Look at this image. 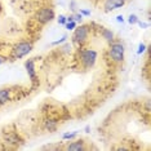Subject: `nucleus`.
Here are the masks:
<instances>
[{
  "label": "nucleus",
  "instance_id": "obj_1",
  "mask_svg": "<svg viewBox=\"0 0 151 151\" xmlns=\"http://www.w3.org/2000/svg\"><path fill=\"white\" fill-rule=\"evenodd\" d=\"M124 53H125V47L123 43L114 42V40L110 43L109 54H110V58H111L114 62L122 63L123 61H124Z\"/></svg>",
  "mask_w": 151,
  "mask_h": 151
},
{
  "label": "nucleus",
  "instance_id": "obj_2",
  "mask_svg": "<svg viewBox=\"0 0 151 151\" xmlns=\"http://www.w3.org/2000/svg\"><path fill=\"white\" fill-rule=\"evenodd\" d=\"M97 52L93 49H83L80 52V62L84 68H92L97 61Z\"/></svg>",
  "mask_w": 151,
  "mask_h": 151
},
{
  "label": "nucleus",
  "instance_id": "obj_3",
  "mask_svg": "<svg viewBox=\"0 0 151 151\" xmlns=\"http://www.w3.org/2000/svg\"><path fill=\"white\" fill-rule=\"evenodd\" d=\"M32 50V43L30 42H21L12 49V57L14 60H21V58L26 57L27 54Z\"/></svg>",
  "mask_w": 151,
  "mask_h": 151
},
{
  "label": "nucleus",
  "instance_id": "obj_4",
  "mask_svg": "<svg viewBox=\"0 0 151 151\" xmlns=\"http://www.w3.org/2000/svg\"><path fill=\"white\" fill-rule=\"evenodd\" d=\"M89 25H80V26H76L75 27V31H74V35H73V42L79 44V45H83V44L88 40V36H89Z\"/></svg>",
  "mask_w": 151,
  "mask_h": 151
},
{
  "label": "nucleus",
  "instance_id": "obj_5",
  "mask_svg": "<svg viewBox=\"0 0 151 151\" xmlns=\"http://www.w3.org/2000/svg\"><path fill=\"white\" fill-rule=\"evenodd\" d=\"M54 17H56L54 11L52 8H48V6H44V8L39 9V11L36 12V14H35L36 21L39 23H42V25H45V23L52 22L54 19Z\"/></svg>",
  "mask_w": 151,
  "mask_h": 151
},
{
  "label": "nucleus",
  "instance_id": "obj_6",
  "mask_svg": "<svg viewBox=\"0 0 151 151\" xmlns=\"http://www.w3.org/2000/svg\"><path fill=\"white\" fill-rule=\"evenodd\" d=\"M25 68L27 71V75H29L31 83L35 85L37 84V75H36V70H35V62L34 60H27L25 62Z\"/></svg>",
  "mask_w": 151,
  "mask_h": 151
},
{
  "label": "nucleus",
  "instance_id": "obj_7",
  "mask_svg": "<svg viewBox=\"0 0 151 151\" xmlns=\"http://www.w3.org/2000/svg\"><path fill=\"white\" fill-rule=\"evenodd\" d=\"M125 3H127V0H106L104 4V8L106 12H111V11H115V9L122 8Z\"/></svg>",
  "mask_w": 151,
  "mask_h": 151
},
{
  "label": "nucleus",
  "instance_id": "obj_8",
  "mask_svg": "<svg viewBox=\"0 0 151 151\" xmlns=\"http://www.w3.org/2000/svg\"><path fill=\"white\" fill-rule=\"evenodd\" d=\"M65 150L68 151H84L87 150V146H85V142L83 139H76L74 142H70L68 145L65 147Z\"/></svg>",
  "mask_w": 151,
  "mask_h": 151
},
{
  "label": "nucleus",
  "instance_id": "obj_9",
  "mask_svg": "<svg viewBox=\"0 0 151 151\" xmlns=\"http://www.w3.org/2000/svg\"><path fill=\"white\" fill-rule=\"evenodd\" d=\"M4 139L6 141V143H12V145H21V143H23L21 137L16 132H4Z\"/></svg>",
  "mask_w": 151,
  "mask_h": 151
},
{
  "label": "nucleus",
  "instance_id": "obj_10",
  "mask_svg": "<svg viewBox=\"0 0 151 151\" xmlns=\"http://www.w3.org/2000/svg\"><path fill=\"white\" fill-rule=\"evenodd\" d=\"M12 98V91L9 88H3L0 89V107L8 104Z\"/></svg>",
  "mask_w": 151,
  "mask_h": 151
},
{
  "label": "nucleus",
  "instance_id": "obj_11",
  "mask_svg": "<svg viewBox=\"0 0 151 151\" xmlns=\"http://www.w3.org/2000/svg\"><path fill=\"white\" fill-rule=\"evenodd\" d=\"M44 128H45L48 132H54L58 128V122L54 119H45L44 122Z\"/></svg>",
  "mask_w": 151,
  "mask_h": 151
},
{
  "label": "nucleus",
  "instance_id": "obj_12",
  "mask_svg": "<svg viewBox=\"0 0 151 151\" xmlns=\"http://www.w3.org/2000/svg\"><path fill=\"white\" fill-rule=\"evenodd\" d=\"M101 35L102 37L106 40V42H109V43H111L112 40H114V32L111 31V30H109V29H105V27H101Z\"/></svg>",
  "mask_w": 151,
  "mask_h": 151
},
{
  "label": "nucleus",
  "instance_id": "obj_13",
  "mask_svg": "<svg viewBox=\"0 0 151 151\" xmlns=\"http://www.w3.org/2000/svg\"><path fill=\"white\" fill-rule=\"evenodd\" d=\"M76 136H78V130H75V132H71V133H63V134H62V139L63 141H68V139L75 138Z\"/></svg>",
  "mask_w": 151,
  "mask_h": 151
},
{
  "label": "nucleus",
  "instance_id": "obj_14",
  "mask_svg": "<svg viewBox=\"0 0 151 151\" xmlns=\"http://www.w3.org/2000/svg\"><path fill=\"white\" fill-rule=\"evenodd\" d=\"M78 26V23L75 21H71V22H66L65 23V27H66V30H68V31H73V30H75V27Z\"/></svg>",
  "mask_w": 151,
  "mask_h": 151
},
{
  "label": "nucleus",
  "instance_id": "obj_15",
  "mask_svg": "<svg viewBox=\"0 0 151 151\" xmlns=\"http://www.w3.org/2000/svg\"><path fill=\"white\" fill-rule=\"evenodd\" d=\"M128 22H129V25H136V23L138 22V17H137L136 14H129Z\"/></svg>",
  "mask_w": 151,
  "mask_h": 151
},
{
  "label": "nucleus",
  "instance_id": "obj_16",
  "mask_svg": "<svg viewBox=\"0 0 151 151\" xmlns=\"http://www.w3.org/2000/svg\"><path fill=\"white\" fill-rule=\"evenodd\" d=\"M73 18H74V21L76 23H81V22H83V16H81L80 13H74Z\"/></svg>",
  "mask_w": 151,
  "mask_h": 151
},
{
  "label": "nucleus",
  "instance_id": "obj_17",
  "mask_svg": "<svg viewBox=\"0 0 151 151\" xmlns=\"http://www.w3.org/2000/svg\"><path fill=\"white\" fill-rule=\"evenodd\" d=\"M67 39H68L67 35H63L60 40H56V42H53V43H52V45H60V44H62V43H66V42H67Z\"/></svg>",
  "mask_w": 151,
  "mask_h": 151
},
{
  "label": "nucleus",
  "instance_id": "obj_18",
  "mask_svg": "<svg viewBox=\"0 0 151 151\" xmlns=\"http://www.w3.org/2000/svg\"><path fill=\"white\" fill-rule=\"evenodd\" d=\"M146 49H147V47L145 45V44H143V43H139L138 50H137V54H142V53H145V52H146Z\"/></svg>",
  "mask_w": 151,
  "mask_h": 151
},
{
  "label": "nucleus",
  "instance_id": "obj_19",
  "mask_svg": "<svg viewBox=\"0 0 151 151\" xmlns=\"http://www.w3.org/2000/svg\"><path fill=\"white\" fill-rule=\"evenodd\" d=\"M57 21H58L60 25L65 26V23H66V16H65V14H60V16H58V18H57Z\"/></svg>",
  "mask_w": 151,
  "mask_h": 151
},
{
  "label": "nucleus",
  "instance_id": "obj_20",
  "mask_svg": "<svg viewBox=\"0 0 151 151\" xmlns=\"http://www.w3.org/2000/svg\"><path fill=\"white\" fill-rule=\"evenodd\" d=\"M137 25H138V26L141 27V29H147V27L150 26L149 23H146V22H141L139 19H138V22H137Z\"/></svg>",
  "mask_w": 151,
  "mask_h": 151
},
{
  "label": "nucleus",
  "instance_id": "obj_21",
  "mask_svg": "<svg viewBox=\"0 0 151 151\" xmlns=\"http://www.w3.org/2000/svg\"><path fill=\"white\" fill-rule=\"evenodd\" d=\"M80 13L81 16H91V11H84V9H80Z\"/></svg>",
  "mask_w": 151,
  "mask_h": 151
},
{
  "label": "nucleus",
  "instance_id": "obj_22",
  "mask_svg": "<svg viewBox=\"0 0 151 151\" xmlns=\"http://www.w3.org/2000/svg\"><path fill=\"white\" fill-rule=\"evenodd\" d=\"M116 21H118L119 23H123V22H124V17H123V16H118V17H116Z\"/></svg>",
  "mask_w": 151,
  "mask_h": 151
},
{
  "label": "nucleus",
  "instance_id": "obj_23",
  "mask_svg": "<svg viewBox=\"0 0 151 151\" xmlns=\"http://www.w3.org/2000/svg\"><path fill=\"white\" fill-rule=\"evenodd\" d=\"M5 61H6V58H5V57L0 56V65H1V63H4V62H5Z\"/></svg>",
  "mask_w": 151,
  "mask_h": 151
}]
</instances>
